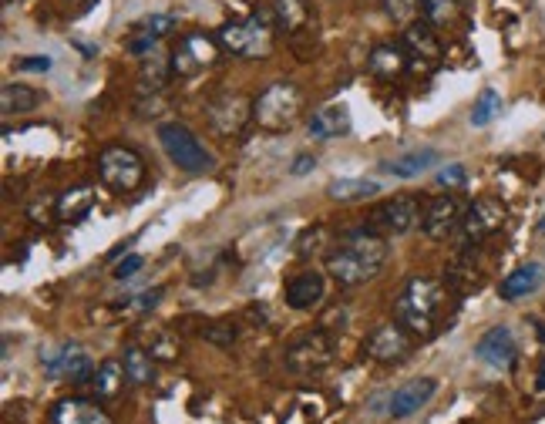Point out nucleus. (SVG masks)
I'll return each mask as SVG.
<instances>
[{"mask_svg":"<svg viewBox=\"0 0 545 424\" xmlns=\"http://www.w3.org/2000/svg\"><path fill=\"white\" fill-rule=\"evenodd\" d=\"M535 384H539V391H545V361L539 364V381H535Z\"/></svg>","mask_w":545,"mask_h":424,"instance_id":"nucleus-42","label":"nucleus"},{"mask_svg":"<svg viewBox=\"0 0 545 424\" xmlns=\"http://www.w3.org/2000/svg\"><path fill=\"white\" fill-rule=\"evenodd\" d=\"M542 280H545V270L539 263H525L519 266V270H512L502 280V287H498V297H502L505 303H515V300H522V297H532L535 290L542 287Z\"/></svg>","mask_w":545,"mask_h":424,"instance_id":"nucleus-24","label":"nucleus"},{"mask_svg":"<svg viewBox=\"0 0 545 424\" xmlns=\"http://www.w3.org/2000/svg\"><path fill=\"white\" fill-rule=\"evenodd\" d=\"M51 58H21L17 61V71H48Z\"/></svg>","mask_w":545,"mask_h":424,"instance_id":"nucleus-41","label":"nucleus"},{"mask_svg":"<svg viewBox=\"0 0 545 424\" xmlns=\"http://www.w3.org/2000/svg\"><path fill=\"white\" fill-rule=\"evenodd\" d=\"M313 169H317V159H313V155H307V152L297 155V159H293V165H290V172H293V175H307V172H313Z\"/></svg>","mask_w":545,"mask_h":424,"instance_id":"nucleus-40","label":"nucleus"},{"mask_svg":"<svg viewBox=\"0 0 545 424\" xmlns=\"http://www.w3.org/2000/svg\"><path fill=\"white\" fill-rule=\"evenodd\" d=\"M202 337L212 340V344H219V347H229L236 340V327L233 324H212L202 330Z\"/></svg>","mask_w":545,"mask_h":424,"instance_id":"nucleus-36","label":"nucleus"},{"mask_svg":"<svg viewBox=\"0 0 545 424\" xmlns=\"http://www.w3.org/2000/svg\"><path fill=\"white\" fill-rule=\"evenodd\" d=\"M159 142H162L165 155H169V162L179 165L182 172L202 175V172L212 169V155L206 152V145H202L186 125H179V122L159 125Z\"/></svg>","mask_w":545,"mask_h":424,"instance_id":"nucleus-7","label":"nucleus"},{"mask_svg":"<svg viewBox=\"0 0 545 424\" xmlns=\"http://www.w3.org/2000/svg\"><path fill=\"white\" fill-rule=\"evenodd\" d=\"M408 64H411V58H408V51H404V44H391V41L377 44V48L371 51V58H367L371 75L381 78V81L401 78L404 71H408Z\"/></svg>","mask_w":545,"mask_h":424,"instance_id":"nucleus-23","label":"nucleus"},{"mask_svg":"<svg viewBox=\"0 0 545 424\" xmlns=\"http://www.w3.org/2000/svg\"><path fill=\"white\" fill-rule=\"evenodd\" d=\"M172 27H175L172 14L149 17V21H142L132 31V38H128V51L138 54V58H149V54H155V48H159V41L165 38V34H172Z\"/></svg>","mask_w":545,"mask_h":424,"instance_id":"nucleus-21","label":"nucleus"},{"mask_svg":"<svg viewBox=\"0 0 545 424\" xmlns=\"http://www.w3.org/2000/svg\"><path fill=\"white\" fill-rule=\"evenodd\" d=\"M91 206H95V189L91 186H75L68 189L64 196H58V202H54V216L61 219V223H75V219H85Z\"/></svg>","mask_w":545,"mask_h":424,"instance_id":"nucleus-25","label":"nucleus"},{"mask_svg":"<svg viewBox=\"0 0 545 424\" xmlns=\"http://www.w3.org/2000/svg\"><path fill=\"white\" fill-rule=\"evenodd\" d=\"M162 293H165L162 287H155V290H145V293H138L135 300H128L125 307H128V310H138V313H149V310H155V307H159Z\"/></svg>","mask_w":545,"mask_h":424,"instance_id":"nucleus-35","label":"nucleus"},{"mask_svg":"<svg viewBox=\"0 0 545 424\" xmlns=\"http://www.w3.org/2000/svg\"><path fill=\"white\" fill-rule=\"evenodd\" d=\"M51 424H115L98 401L64 398L51 408Z\"/></svg>","mask_w":545,"mask_h":424,"instance_id":"nucleus-20","label":"nucleus"},{"mask_svg":"<svg viewBox=\"0 0 545 424\" xmlns=\"http://www.w3.org/2000/svg\"><path fill=\"white\" fill-rule=\"evenodd\" d=\"M219 58H223V44H219V38H212L206 31H189V34H182L179 44H175V51L169 54L172 78L192 81V78H199L202 71L216 68Z\"/></svg>","mask_w":545,"mask_h":424,"instance_id":"nucleus-5","label":"nucleus"},{"mask_svg":"<svg viewBox=\"0 0 545 424\" xmlns=\"http://www.w3.org/2000/svg\"><path fill=\"white\" fill-rule=\"evenodd\" d=\"M465 11V0H421V14L431 27H451Z\"/></svg>","mask_w":545,"mask_h":424,"instance_id":"nucleus-31","label":"nucleus"},{"mask_svg":"<svg viewBox=\"0 0 545 424\" xmlns=\"http://www.w3.org/2000/svg\"><path fill=\"white\" fill-rule=\"evenodd\" d=\"M438 186L441 189H461L465 186V169H461V165H445V169L438 172Z\"/></svg>","mask_w":545,"mask_h":424,"instance_id":"nucleus-37","label":"nucleus"},{"mask_svg":"<svg viewBox=\"0 0 545 424\" xmlns=\"http://www.w3.org/2000/svg\"><path fill=\"white\" fill-rule=\"evenodd\" d=\"M327 236V229L317 226V229H310V233H303L300 236V246H297V253L300 256H310V253H317L320 250V239Z\"/></svg>","mask_w":545,"mask_h":424,"instance_id":"nucleus-38","label":"nucleus"},{"mask_svg":"<svg viewBox=\"0 0 545 424\" xmlns=\"http://www.w3.org/2000/svg\"><path fill=\"white\" fill-rule=\"evenodd\" d=\"M434 394H438V381H434V377H414V381L401 384L391 394L387 414H391V418H411V414H418Z\"/></svg>","mask_w":545,"mask_h":424,"instance_id":"nucleus-15","label":"nucleus"},{"mask_svg":"<svg viewBox=\"0 0 545 424\" xmlns=\"http://www.w3.org/2000/svg\"><path fill=\"white\" fill-rule=\"evenodd\" d=\"M498 112H502V95H498L495 88H485L482 95L475 98V108H471V125L475 128H485L492 125Z\"/></svg>","mask_w":545,"mask_h":424,"instance_id":"nucleus-32","label":"nucleus"},{"mask_svg":"<svg viewBox=\"0 0 545 424\" xmlns=\"http://www.w3.org/2000/svg\"><path fill=\"white\" fill-rule=\"evenodd\" d=\"M310 135L320 138V142H330V138H344L354 128V118H350V108L344 101H330V105H320L317 112L310 115Z\"/></svg>","mask_w":545,"mask_h":424,"instance_id":"nucleus-17","label":"nucleus"},{"mask_svg":"<svg viewBox=\"0 0 545 424\" xmlns=\"http://www.w3.org/2000/svg\"><path fill=\"white\" fill-rule=\"evenodd\" d=\"M152 357H159V361H175L179 357V340L172 334H165V330H152Z\"/></svg>","mask_w":545,"mask_h":424,"instance_id":"nucleus-34","label":"nucleus"},{"mask_svg":"<svg viewBox=\"0 0 545 424\" xmlns=\"http://www.w3.org/2000/svg\"><path fill=\"white\" fill-rule=\"evenodd\" d=\"M330 361H334V340H330V334H323V330H307V334L286 347V364L300 374L320 371Z\"/></svg>","mask_w":545,"mask_h":424,"instance_id":"nucleus-11","label":"nucleus"},{"mask_svg":"<svg viewBox=\"0 0 545 424\" xmlns=\"http://www.w3.org/2000/svg\"><path fill=\"white\" fill-rule=\"evenodd\" d=\"M448 290L445 283L431 280V276H414L404 283L401 297L394 303V320L414 337H431L438 330L441 310H445Z\"/></svg>","mask_w":545,"mask_h":424,"instance_id":"nucleus-2","label":"nucleus"},{"mask_svg":"<svg viewBox=\"0 0 545 424\" xmlns=\"http://www.w3.org/2000/svg\"><path fill=\"white\" fill-rule=\"evenodd\" d=\"M465 219V209L455 196H438L424 206V216H421V229L428 239H448L455 229L461 226Z\"/></svg>","mask_w":545,"mask_h":424,"instance_id":"nucleus-14","label":"nucleus"},{"mask_svg":"<svg viewBox=\"0 0 545 424\" xmlns=\"http://www.w3.org/2000/svg\"><path fill=\"white\" fill-rule=\"evenodd\" d=\"M381 192L374 179H337L327 186V196L337 202H360V199H371Z\"/></svg>","mask_w":545,"mask_h":424,"instance_id":"nucleus-30","label":"nucleus"},{"mask_svg":"<svg viewBox=\"0 0 545 424\" xmlns=\"http://www.w3.org/2000/svg\"><path fill=\"white\" fill-rule=\"evenodd\" d=\"M505 219H508L505 202L495 199V196H482L465 209V219H461V236H465V243L475 246V243H482V239L495 236L498 229L505 226Z\"/></svg>","mask_w":545,"mask_h":424,"instance_id":"nucleus-10","label":"nucleus"},{"mask_svg":"<svg viewBox=\"0 0 545 424\" xmlns=\"http://www.w3.org/2000/svg\"><path fill=\"white\" fill-rule=\"evenodd\" d=\"M303 108H307V101H303V91L293 85V81H273V85L256 98L253 122L260 125L263 132H286V128L300 122Z\"/></svg>","mask_w":545,"mask_h":424,"instance_id":"nucleus-4","label":"nucleus"},{"mask_svg":"<svg viewBox=\"0 0 545 424\" xmlns=\"http://www.w3.org/2000/svg\"><path fill=\"white\" fill-rule=\"evenodd\" d=\"M387 243L374 229H354L327 253V270L340 287H360V283L374 280L387 263Z\"/></svg>","mask_w":545,"mask_h":424,"instance_id":"nucleus-1","label":"nucleus"},{"mask_svg":"<svg viewBox=\"0 0 545 424\" xmlns=\"http://www.w3.org/2000/svg\"><path fill=\"white\" fill-rule=\"evenodd\" d=\"M219 44L223 51L236 54V58L256 61V58H270L273 44H276V24L270 11H256L249 17H236V21H226L219 27Z\"/></svg>","mask_w":545,"mask_h":424,"instance_id":"nucleus-3","label":"nucleus"},{"mask_svg":"<svg viewBox=\"0 0 545 424\" xmlns=\"http://www.w3.org/2000/svg\"><path fill=\"white\" fill-rule=\"evenodd\" d=\"M125 364L122 361H105L98 364V374H95V391L101 401H112L118 398V394L125 391Z\"/></svg>","mask_w":545,"mask_h":424,"instance_id":"nucleus-29","label":"nucleus"},{"mask_svg":"<svg viewBox=\"0 0 545 424\" xmlns=\"http://www.w3.org/2000/svg\"><path fill=\"white\" fill-rule=\"evenodd\" d=\"M384 7H387V17H391L394 24H401V27H408L418 21V14H421V0H384Z\"/></svg>","mask_w":545,"mask_h":424,"instance_id":"nucleus-33","label":"nucleus"},{"mask_svg":"<svg viewBox=\"0 0 545 424\" xmlns=\"http://www.w3.org/2000/svg\"><path fill=\"white\" fill-rule=\"evenodd\" d=\"M41 364L48 367V371L54 377H64V381H71V384H88V381H95V374H98V367L95 361H91V354L81 344H68V347H61V350H41Z\"/></svg>","mask_w":545,"mask_h":424,"instance_id":"nucleus-12","label":"nucleus"},{"mask_svg":"<svg viewBox=\"0 0 545 424\" xmlns=\"http://www.w3.org/2000/svg\"><path fill=\"white\" fill-rule=\"evenodd\" d=\"M438 159H441V155L434 152V149H418V152L401 155V159L384 162V172H391L394 179H418V175L428 172Z\"/></svg>","mask_w":545,"mask_h":424,"instance_id":"nucleus-27","label":"nucleus"},{"mask_svg":"<svg viewBox=\"0 0 545 424\" xmlns=\"http://www.w3.org/2000/svg\"><path fill=\"white\" fill-rule=\"evenodd\" d=\"M364 354L377 364H401L411 354V330L401 324H381L364 337Z\"/></svg>","mask_w":545,"mask_h":424,"instance_id":"nucleus-13","label":"nucleus"},{"mask_svg":"<svg viewBox=\"0 0 545 424\" xmlns=\"http://www.w3.org/2000/svg\"><path fill=\"white\" fill-rule=\"evenodd\" d=\"M475 357L485 361L488 367H498V371H508L519 357V347H515V337L508 327H492L485 330L482 340L475 344Z\"/></svg>","mask_w":545,"mask_h":424,"instance_id":"nucleus-16","label":"nucleus"},{"mask_svg":"<svg viewBox=\"0 0 545 424\" xmlns=\"http://www.w3.org/2000/svg\"><path fill=\"white\" fill-rule=\"evenodd\" d=\"M98 179L112 192H135L145 182V159L128 145H108L98 155Z\"/></svg>","mask_w":545,"mask_h":424,"instance_id":"nucleus-6","label":"nucleus"},{"mask_svg":"<svg viewBox=\"0 0 545 424\" xmlns=\"http://www.w3.org/2000/svg\"><path fill=\"white\" fill-rule=\"evenodd\" d=\"M401 44H404V51H408V58L414 61H424V64H438L441 61V41H438V34H434V27L428 21H414L404 27V34H401Z\"/></svg>","mask_w":545,"mask_h":424,"instance_id":"nucleus-19","label":"nucleus"},{"mask_svg":"<svg viewBox=\"0 0 545 424\" xmlns=\"http://www.w3.org/2000/svg\"><path fill=\"white\" fill-rule=\"evenodd\" d=\"M253 105L256 101H249L243 91H223V95H216L206 105V122L216 135H239L246 128V122L253 118Z\"/></svg>","mask_w":545,"mask_h":424,"instance_id":"nucleus-8","label":"nucleus"},{"mask_svg":"<svg viewBox=\"0 0 545 424\" xmlns=\"http://www.w3.org/2000/svg\"><path fill=\"white\" fill-rule=\"evenodd\" d=\"M421 219V202L414 196H394L381 202L371 219H367V229H374V233L381 236H404L408 229H414V223Z\"/></svg>","mask_w":545,"mask_h":424,"instance_id":"nucleus-9","label":"nucleus"},{"mask_svg":"<svg viewBox=\"0 0 545 424\" xmlns=\"http://www.w3.org/2000/svg\"><path fill=\"white\" fill-rule=\"evenodd\" d=\"M41 105V95L34 91L31 85H21V81H7L4 88H0V108H4V115H27L34 112V108Z\"/></svg>","mask_w":545,"mask_h":424,"instance_id":"nucleus-26","label":"nucleus"},{"mask_svg":"<svg viewBox=\"0 0 545 424\" xmlns=\"http://www.w3.org/2000/svg\"><path fill=\"white\" fill-rule=\"evenodd\" d=\"M142 266H145V260H142V256H138V253H128L125 260L115 266L112 273H115V280H128V276H135L138 270H142Z\"/></svg>","mask_w":545,"mask_h":424,"instance_id":"nucleus-39","label":"nucleus"},{"mask_svg":"<svg viewBox=\"0 0 545 424\" xmlns=\"http://www.w3.org/2000/svg\"><path fill=\"white\" fill-rule=\"evenodd\" d=\"M122 364H125L128 384H149L152 377H155V357L145 347H138V344L125 347V361Z\"/></svg>","mask_w":545,"mask_h":424,"instance_id":"nucleus-28","label":"nucleus"},{"mask_svg":"<svg viewBox=\"0 0 545 424\" xmlns=\"http://www.w3.org/2000/svg\"><path fill=\"white\" fill-rule=\"evenodd\" d=\"M323 297H327V283H323V276L317 270L293 276L283 290V300L290 310H313V307H320Z\"/></svg>","mask_w":545,"mask_h":424,"instance_id":"nucleus-18","label":"nucleus"},{"mask_svg":"<svg viewBox=\"0 0 545 424\" xmlns=\"http://www.w3.org/2000/svg\"><path fill=\"white\" fill-rule=\"evenodd\" d=\"M266 11H270L276 31L280 34H300L303 27H310L313 14H310V0H270L266 4Z\"/></svg>","mask_w":545,"mask_h":424,"instance_id":"nucleus-22","label":"nucleus"}]
</instances>
